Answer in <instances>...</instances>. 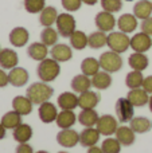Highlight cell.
<instances>
[{"label":"cell","mask_w":152,"mask_h":153,"mask_svg":"<svg viewBox=\"0 0 152 153\" xmlns=\"http://www.w3.org/2000/svg\"><path fill=\"white\" fill-rule=\"evenodd\" d=\"M54 94V89L48 86L46 82H35L30 85L26 91V95L34 105H40L43 102H47Z\"/></svg>","instance_id":"cell-1"},{"label":"cell","mask_w":152,"mask_h":153,"mask_svg":"<svg viewBox=\"0 0 152 153\" xmlns=\"http://www.w3.org/2000/svg\"><path fill=\"white\" fill-rule=\"evenodd\" d=\"M37 74L38 78L42 82H53L58 78V75L61 74V66H59V62H57L53 58H46L43 61L39 62L37 67Z\"/></svg>","instance_id":"cell-2"},{"label":"cell","mask_w":152,"mask_h":153,"mask_svg":"<svg viewBox=\"0 0 152 153\" xmlns=\"http://www.w3.org/2000/svg\"><path fill=\"white\" fill-rule=\"evenodd\" d=\"M98 61H100L101 69L104 70V71L109 73V74L120 71L121 67H123V63H124L123 58H121V54H117L110 50L102 53L101 55H100Z\"/></svg>","instance_id":"cell-3"},{"label":"cell","mask_w":152,"mask_h":153,"mask_svg":"<svg viewBox=\"0 0 152 153\" xmlns=\"http://www.w3.org/2000/svg\"><path fill=\"white\" fill-rule=\"evenodd\" d=\"M107 46L109 47L110 51H115L117 54H123L131 47V38L125 32L112 31L108 35Z\"/></svg>","instance_id":"cell-4"},{"label":"cell","mask_w":152,"mask_h":153,"mask_svg":"<svg viewBox=\"0 0 152 153\" xmlns=\"http://www.w3.org/2000/svg\"><path fill=\"white\" fill-rule=\"evenodd\" d=\"M55 26H57V31H58L59 36L70 38V35L77 28V22H75V18L72 13L63 12V13H59L58 15Z\"/></svg>","instance_id":"cell-5"},{"label":"cell","mask_w":152,"mask_h":153,"mask_svg":"<svg viewBox=\"0 0 152 153\" xmlns=\"http://www.w3.org/2000/svg\"><path fill=\"white\" fill-rule=\"evenodd\" d=\"M115 110L118 122H123V124L131 122V120L135 117V106L129 102L128 98H118L116 101Z\"/></svg>","instance_id":"cell-6"},{"label":"cell","mask_w":152,"mask_h":153,"mask_svg":"<svg viewBox=\"0 0 152 153\" xmlns=\"http://www.w3.org/2000/svg\"><path fill=\"white\" fill-rule=\"evenodd\" d=\"M94 23H96L97 30L104 32H112L115 30V27L117 26V19L115 18V15L108 11L102 10L101 12H98L94 18Z\"/></svg>","instance_id":"cell-7"},{"label":"cell","mask_w":152,"mask_h":153,"mask_svg":"<svg viewBox=\"0 0 152 153\" xmlns=\"http://www.w3.org/2000/svg\"><path fill=\"white\" fill-rule=\"evenodd\" d=\"M96 126L102 136L109 137V136L115 134L116 130H117L118 120H117V117H113L110 114H104V116H100L98 122H97Z\"/></svg>","instance_id":"cell-8"},{"label":"cell","mask_w":152,"mask_h":153,"mask_svg":"<svg viewBox=\"0 0 152 153\" xmlns=\"http://www.w3.org/2000/svg\"><path fill=\"white\" fill-rule=\"evenodd\" d=\"M57 143L63 148H74L77 144H80V133L74 129H61L57 134Z\"/></svg>","instance_id":"cell-9"},{"label":"cell","mask_w":152,"mask_h":153,"mask_svg":"<svg viewBox=\"0 0 152 153\" xmlns=\"http://www.w3.org/2000/svg\"><path fill=\"white\" fill-rule=\"evenodd\" d=\"M152 47V39L150 35L144 34V32H137L131 38V48L133 53H147Z\"/></svg>","instance_id":"cell-10"},{"label":"cell","mask_w":152,"mask_h":153,"mask_svg":"<svg viewBox=\"0 0 152 153\" xmlns=\"http://www.w3.org/2000/svg\"><path fill=\"white\" fill-rule=\"evenodd\" d=\"M58 109L54 105L53 102L47 101V102H43L39 105L38 108V116H39V120L43 122V124H51L57 120L58 117Z\"/></svg>","instance_id":"cell-11"},{"label":"cell","mask_w":152,"mask_h":153,"mask_svg":"<svg viewBox=\"0 0 152 153\" xmlns=\"http://www.w3.org/2000/svg\"><path fill=\"white\" fill-rule=\"evenodd\" d=\"M100 101H101V95L94 90H88L78 95V106L82 110L83 109H96Z\"/></svg>","instance_id":"cell-12"},{"label":"cell","mask_w":152,"mask_h":153,"mask_svg":"<svg viewBox=\"0 0 152 153\" xmlns=\"http://www.w3.org/2000/svg\"><path fill=\"white\" fill-rule=\"evenodd\" d=\"M50 55L53 59H55L57 62H67L73 58V48L72 46H67L65 43H57L55 46H53L50 50Z\"/></svg>","instance_id":"cell-13"},{"label":"cell","mask_w":152,"mask_h":153,"mask_svg":"<svg viewBox=\"0 0 152 153\" xmlns=\"http://www.w3.org/2000/svg\"><path fill=\"white\" fill-rule=\"evenodd\" d=\"M8 39L13 47H23L30 40V32L24 27H15L11 30Z\"/></svg>","instance_id":"cell-14"},{"label":"cell","mask_w":152,"mask_h":153,"mask_svg":"<svg viewBox=\"0 0 152 153\" xmlns=\"http://www.w3.org/2000/svg\"><path fill=\"white\" fill-rule=\"evenodd\" d=\"M19 63L18 53L12 48H1L0 51V67L4 70H12Z\"/></svg>","instance_id":"cell-15"},{"label":"cell","mask_w":152,"mask_h":153,"mask_svg":"<svg viewBox=\"0 0 152 153\" xmlns=\"http://www.w3.org/2000/svg\"><path fill=\"white\" fill-rule=\"evenodd\" d=\"M137 20H139V19H137L133 13H123V15L117 19L118 31L125 32V34H132V32H135V30L139 26Z\"/></svg>","instance_id":"cell-16"},{"label":"cell","mask_w":152,"mask_h":153,"mask_svg":"<svg viewBox=\"0 0 152 153\" xmlns=\"http://www.w3.org/2000/svg\"><path fill=\"white\" fill-rule=\"evenodd\" d=\"M57 105L61 110H74L78 108V95L74 91H65L58 95Z\"/></svg>","instance_id":"cell-17"},{"label":"cell","mask_w":152,"mask_h":153,"mask_svg":"<svg viewBox=\"0 0 152 153\" xmlns=\"http://www.w3.org/2000/svg\"><path fill=\"white\" fill-rule=\"evenodd\" d=\"M100 136H101V133L98 132L97 128H85L80 133V144L83 148H92V146L97 145Z\"/></svg>","instance_id":"cell-18"},{"label":"cell","mask_w":152,"mask_h":153,"mask_svg":"<svg viewBox=\"0 0 152 153\" xmlns=\"http://www.w3.org/2000/svg\"><path fill=\"white\" fill-rule=\"evenodd\" d=\"M8 79H10V83L15 87H22L26 86L27 82L30 79L28 71H27L24 67H13L12 70H10L8 73Z\"/></svg>","instance_id":"cell-19"},{"label":"cell","mask_w":152,"mask_h":153,"mask_svg":"<svg viewBox=\"0 0 152 153\" xmlns=\"http://www.w3.org/2000/svg\"><path fill=\"white\" fill-rule=\"evenodd\" d=\"M127 98L129 100V102L135 106V108H143V106L148 105L150 101V94L145 91L143 87L140 89H132L128 91Z\"/></svg>","instance_id":"cell-20"},{"label":"cell","mask_w":152,"mask_h":153,"mask_svg":"<svg viewBox=\"0 0 152 153\" xmlns=\"http://www.w3.org/2000/svg\"><path fill=\"white\" fill-rule=\"evenodd\" d=\"M48 54H50L48 47L46 45H43L42 42H34L27 47V55H28L31 59L38 61V62L46 59Z\"/></svg>","instance_id":"cell-21"},{"label":"cell","mask_w":152,"mask_h":153,"mask_svg":"<svg viewBox=\"0 0 152 153\" xmlns=\"http://www.w3.org/2000/svg\"><path fill=\"white\" fill-rule=\"evenodd\" d=\"M34 103L28 100L27 95H16L12 100V110L19 113L20 116H28L32 111Z\"/></svg>","instance_id":"cell-22"},{"label":"cell","mask_w":152,"mask_h":153,"mask_svg":"<svg viewBox=\"0 0 152 153\" xmlns=\"http://www.w3.org/2000/svg\"><path fill=\"white\" fill-rule=\"evenodd\" d=\"M75 121H78V117L73 110H61L55 120V124L59 129H70L75 125Z\"/></svg>","instance_id":"cell-23"},{"label":"cell","mask_w":152,"mask_h":153,"mask_svg":"<svg viewBox=\"0 0 152 153\" xmlns=\"http://www.w3.org/2000/svg\"><path fill=\"white\" fill-rule=\"evenodd\" d=\"M70 86H72V90L74 93H78V94L85 93V91H88V90H90L92 78L81 73V74L73 76L72 82H70Z\"/></svg>","instance_id":"cell-24"},{"label":"cell","mask_w":152,"mask_h":153,"mask_svg":"<svg viewBox=\"0 0 152 153\" xmlns=\"http://www.w3.org/2000/svg\"><path fill=\"white\" fill-rule=\"evenodd\" d=\"M115 134H116V138L124 146H131L135 143V140H136V133L132 130L131 126H125V125L118 126Z\"/></svg>","instance_id":"cell-25"},{"label":"cell","mask_w":152,"mask_h":153,"mask_svg":"<svg viewBox=\"0 0 152 153\" xmlns=\"http://www.w3.org/2000/svg\"><path fill=\"white\" fill-rule=\"evenodd\" d=\"M78 122L82 125L83 128H94L98 122L100 116L94 109H83L78 114Z\"/></svg>","instance_id":"cell-26"},{"label":"cell","mask_w":152,"mask_h":153,"mask_svg":"<svg viewBox=\"0 0 152 153\" xmlns=\"http://www.w3.org/2000/svg\"><path fill=\"white\" fill-rule=\"evenodd\" d=\"M128 65L132 70L144 71L150 65V61H148V56L144 53H132L128 58Z\"/></svg>","instance_id":"cell-27"},{"label":"cell","mask_w":152,"mask_h":153,"mask_svg":"<svg viewBox=\"0 0 152 153\" xmlns=\"http://www.w3.org/2000/svg\"><path fill=\"white\" fill-rule=\"evenodd\" d=\"M12 137L16 143L23 144V143H28L32 138V128L28 124H23L22 122L18 128H15L12 132Z\"/></svg>","instance_id":"cell-28"},{"label":"cell","mask_w":152,"mask_h":153,"mask_svg":"<svg viewBox=\"0 0 152 153\" xmlns=\"http://www.w3.org/2000/svg\"><path fill=\"white\" fill-rule=\"evenodd\" d=\"M110 85H112V75L104 70L92 76V86L97 90H107L110 87Z\"/></svg>","instance_id":"cell-29"},{"label":"cell","mask_w":152,"mask_h":153,"mask_svg":"<svg viewBox=\"0 0 152 153\" xmlns=\"http://www.w3.org/2000/svg\"><path fill=\"white\" fill-rule=\"evenodd\" d=\"M133 15L140 20L152 16V3L150 0H139L133 5Z\"/></svg>","instance_id":"cell-30"},{"label":"cell","mask_w":152,"mask_h":153,"mask_svg":"<svg viewBox=\"0 0 152 153\" xmlns=\"http://www.w3.org/2000/svg\"><path fill=\"white\" fill-rule=\"evenodd\" d=\"M58 11L55 7H45V10L39 13V23L43 27H51L53 24H55L57 19H58Z\"/></svg>","instance_id":"cell-31"},{"label":"cell","mask_w":152,"mask_h":153,"mask_svg":"<svg viewBox=\"0 0 152 153\" xmlns=\"http://www.w3.org/2000/svg\"><path fill=\"white\" fill-rule=\"evenodd\" d=\"M129 126L132 128L135 133H139V134H144V133L150 132L152 128V121L147 118V117H133L129 122Z\"/></svg>","instance_id":"cell-32"},{"label":"cell","mask_w":152,"mask_h":153,"mask_svg":"<svg viewBox=\"0 0 152 153\" xmlns=\"http://www.w3.org/2000/svg\"><path fill=\"white\" fill-rule=\"evenodd\" d=\"M108 43V35L107 32L104 31H97L92 32L90 35H88V46L93 50H97V48H102L104 46H107Z\"/></svg>","instance_id":"cell-33"},{"label":"cell","mask_w":152,"mask_h":153,"mask_svg":"<svg viewBox=\"0 0 152 153\" xmlns=\"http://www.w3.org/2000/svg\"><path fill=\"white\" fill-rule=\"evenodd\" d=\"M101 66H100V61L93 56H88L81 62V71L82 74L88 75V76H93L100 71Z\"/></svg>","instance_id":"cell-34"},{"label":"cell","mask_w":152,"mask_h":153,"mask_svg":"<svg viewBox=\"0 0 152 153\" xmlns=\"http://www.w3.org/2000/svg\"><path fill=\"white\" fill-rule=\"evenodd\" d=\"M22 117L23 116H20L19 113H16L15 110H10L1 117L0 122L3 124V126H4L5 129L13 130L15 128H18L19 125L22 124Z\"/></svg>","instance_id":"cell-35"},{"label":"cell","mask_w":152,"mask_h":153,"mask_svg":"<svg viewBox=\"0 0 152 153\" xmlns=\"http://www.w3.org/2000/svg\"><path fill=\"white\" fill-rule=\"evenodd\" d=\"M69 40H70L72 48L78 50V51L83 50V48L88 46V35L83 31H80V30H75V31L70 35Z\"/></svg>","instance_id":"cell-36"},{"label":"cell","mask_w":152,"mask_h":153,"mask_svg":"<svg viewBox=\"0 0 152 153\" xmlns=\"http://www.w3.org/2000/svg\"><path fill=\"white\" fill-rule=\"evenodd\" d=\"M58 38L59 34L57 31V28H53V27H45L40 32V42L43 45H46L47 47H53L58 43Z\"/></svg>","instance_id":"cell-37"},{"label":"cell","mask_w":152,"mask_h":153,"mask_svg":"<svg viewBox=\"0 0 152 153\" xmlns=\"http://www.w3.org/2000/svg\"><path fill=\"white\" fill-rule=\"evenodd\" d=\"M143 82H144V75L143 71H136L132 70L131 73H128L125 76V85L128 89H140L143 87Z\"/></svg>","instance_id":"cell-38"},{"label":"cell","mask_w":152,"mask_h":153,"mask_svg":"<svg viewBox=\"0 0 152 153\" xmlns=\"http://www.w3.org/2000/svg\"><path fill=\"white\" fill-rule=\"evenodd\" d=\"M101 149L104 153H120L121 152V144L117 138L107 137L101 144Z\"/></svg>","instance_id":"cell-39"},{"label":"cell","mask_w":152,"mask_h":153,"mask_svg":"<svg viewBox=\"0 0 152 153\" xmlns=\"http://www.w3.org/2000/svg\"><path fill=\"white\" fill-rule=\"evenodd\" d=\"M23 5L28 13H40L46 7V0H24Z\"/></svg>","instance_id":"cell-40"},{"label":"cell","mask_w":152,"mask_h":153,"mask_svg":"<svg viewBox=\"0 0 152 153\" xmlns=\"http://www.w3.org/2000/svg\"><path fill=\"white\" fill-rule=\"evenodd\" d=\"M100 3L102 10L110 13H116L123 8V0H100Z\"/></svg>","instance_id":"cell-41"},{"label":"cell","mask_w":152,"mask_h":153,"mask_svg":"<svg viewBox=\"0 0 152 153\" xmlns=\"http://www.w3.org/2000/svg\"><path fill=\"white\" fill-rule=\"evenodd\" d=\"M61 4L67 12H75L81 8L82 0H61Z\"/></svg>","instance_id":"cell-42"},{"label":"cell","mask_w":152,"mask_h":153,"mask_svg":"<svg viewBox=\"0 0 152 153\" xmlns=\"http://www.w3.org/2000/svg\"><path fill=\"white\" fill-rule=\"evenodd\" d=\"M140 28H142V32H144V34H147V35H150V36H152V16H150V18H147V19H144V20H142Z\"/></svg>","instance_id":"cell-43"},{"label":"cell","mask_w":152,"mask_h":153,"mask_svg":"<svg viewBox=\"0 0 152 153\" xmlns=\"http://www.w3.org/2000/svg\"><path fill=\"white\" fill-rule=\"evenodd\" d=\"M15 153H35V152L28 143H23V144H19V145L16 146Z\"/></svg>","instance_id":"cell-44"},{"label":"cell","mask_w":152,"mask_h":153,"mask_svg":"<svg viewBox=\"0 0 152 153\" xmlns=\"http://www.w3.org/2000/svg\"><path fill=\"white\" fill-rule=\"evenodd\" d=\"M143 89L148 93V94H152V75L144 76V82H143Z\"/></svg>","instance_id":"cell-45"},{"label":"cell","mask_w":152,"mask_h":153,"mask_svg":"<svg viewBox=\"0 0 152 153\" xmlns=\"http://www.w3.org/2000/svg\"><path fill=\"white\" fill-rule=\"evenodd\" d=\"M10 83V79H8V74L5 73L4 69H0V87H5Z\"/></svg>","instance_id":"cell-46"},{"label":"cell","mask_w":152,"mask_h":153,"mask_svg":"<svg viewBox=\"0 0 152 153\" xmlns=\"http://www.w3.org/2000/svg\"><path fill=\"white\" fill-rule=\"evenodd\" d=\"M88 153H104L102 152V149H101V146H97V145H94V146H92V148H89L88 149Z\"/></svg>","instance_id":"cell-47"},{"label":"cell","mask_w":152,"mask_h":153,"mask_svg":"<svg viewBox=\"0 0 152 153\" xmlns=\"http://www.w3.org/2000/svg\"><path fill=\"white\" fill-rule=\"evenodd\" d=\"M5 130H7V129H5V128L3 126V124L0 122V140H3V138L5 137V133H7Z\"/></svg>","instance_id":"cell-48"},{"label":"cell","mask_w":152,"mask_h":153,"mask_svg":"<svg viewBox=\"0 0 152 153\" xmlns=\"http://www.w3.org/2000/svg\"><path fill=\"white\" fill-rule=\"evenodd\" d=\"M97 1L98 0H82V3L86 5H94V4H97Z\"/></svg>","instance_id":"cell-49"},{"label":"cell","mask_w":152,"mask_h":153,"mask_svg":"<svg viewBox=\"0 0 152 153\" xmlns=\"http://www.w3.org/2000/svg\"><path fill=\"white\" fill-rule=\"evenodd\" d=\"M148 106H150V110L152 111V94L150 95V101H148Z\"/></svg>","instance_id":"cell-50"},{"label":"cell","mask_w":152,"mask_h":153,"mask_svg":"<svg viewBox=\"0 0 152 153\" xmlns=\"http://www.w3.org/2000/svg\"><path fill=\"white\" fill-rule=\"evenodd\" d=\"M35 153H48L47 151H38V152H35Z\"/></svg>","instance_id":"cell-51"},{"label":"cell","mask_w":152,"mask_h":153,"mask_svg":"<svg viewBox=\"0 0 152 153\" xmlns=\"http://www.w3.org/2000/svg\"><path fill=\"white\" fill-rule=\"evenodd\" d=\"M123 1H133V0H123Z\"/></svg>","instance_id":"cell-52"},{"label":"cell","mask_w":152,"mask_h":153,"mask_svg":"<svg viewBox=\"0 0 152 153\" xmlns=\"http://www.w3.org/2000/svg\"><path fill=\"white\" fill-rule=\"evenodd\" d=\"M58 153H67V152H58Z\"/></svg>","instance_id":"cell-53"},{"label":"cell","mask_w":152,"mask_h":153,"mask_svg":"<svg viewBox=\"0 0 152 153\" xmlns=\"http://www.w3.org/2000/svg\"><path fill=\"white\" fill-rule=\"evenodd\" d=\"M0 51H1V48H0Z\"/></svg>","instance_id":"cell-54"},{"label":"cell","mask_w":152,"mask_h":153,"mask_svg":"<svg viewBox=\"0 0 152 153\" xmlns=\"http://www.w3.org/2000/svg\"><path fill=\"white\" fill-rule=\"evenodd\" d=\"M151 3H152V1H151Z\"/></svg>","instance_id":"cell-55"}]
</instances>
